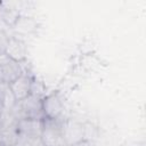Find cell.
Returning <instances> with one entry per match:
<instances>
[{
	"instance_id": "1",
	"label": "cell",
	"mask_w": 146,
	"mask_h": 146,
	"mask_svg": "<svg viewBox=\"0 0 146 146\" xmlns=\"http://www.w3.org/2000/svg\"><path fill=\"white\" fill-rule=\"evenodd\" d=\"M40 140L43 146H63L65 145L63 135V123L58 120H42V131Z\"/></svg>"
},
{
	"instance_id": "2",
	"label": "cell",
	"mask_w": 146,
	"mask_h": 146,
	"mask_svg": "<svg viewBox=\"0 0 146 146\" xmlns=\"http://www.w3.org/2000/svg\"><path fill=\"white\" fill-rule=\"evenodd\" d=\"M63 100L57 92H52L42 97V113L44 119L58 120L63 113Z\"/></svg>"
},
{
	"instance_id": "3",
	"label": "cell",
	"mask_w": 146,
	"mask_h": 146,
	"mask_svg": "<svg viewBox=\"0 0 146 146\" xmlns=\"http://www.w3.org/2000/svg\"><path fill=\"white\" fill-rule=\"evenodd\" d=\"M42 120L30 119V117L17 120L15 123V128L18 136L26 138H40L42 131Z\"/></svg>"
},
{
	"instance_id": "4",
	"label": "cell",
	"mask_w": 146,
	"mask_h": 146,
	"mask_svg": "<svg viewBox=\"0 0 146 146\" xmlns=\"http://www.w3.org/2000/svg\"><path fill=\"white\" fill-rule=\"evenodd\" d=\"M31 84H32V78L26 73H23L21 76H18L8 86L15 100L18 103L24 100L26 97L31 95Z\"/></svg>"
},
{
	"instance_id": "5",
	"label": "cell",
	"mask_w": 146,
	"mask_h": 146,
	"mask_svg": "<svg viewBox=\"0 0 146 146\" xmlns=\"http://www.w3.org/2000/svg\"><path fill=\"white\" fill-rule=\"evenodd\" d=\"M6 55L14 62L17 63H22L26 59L27 56V48L26 44L23 40L15 38V36H10L7 43V47L5 49Z\"/></svg>"
},
{
	"instance_id": "6",
	"label": "cell",
	"mask_w": 146,
	"mask_h": 146,
	"mask_svg": "<svg viewBox=\"0 0 146 146\" xmlns=\"http://www.w3.org/2000/svg\"><path fill=\"white\" fill-rule=\"evenodd\" d=\"M63 135L66 145H72L84 138V125L76 121H67L63 123Z\"/></svg>"
},
{
	"instance_id": "7",
	"label": "cell",
	"mask_w": 146,
	"mask_h": 146,
	"mask_svg": "<svg viewBox=\"0 0 146 146\" xmlns=\"http://www.w3.org/2000/svg\"><path fill=\"white\" fill-rule=\"evenodd\" d=\"M23 73L24 71L21 63L10 60L7 64L0 66V81L9 84L14 80H16L18 76H21Z\"/></svg>"
},
{
	"instance_id": "8",
	"label": "cell",
	"mask_w": 146,
	"mask_h": 146,
	"mask_svg": "<svg viewBox=\"0 0 146 146\" xmlns=\"http://www.w3.org/2000/svg\"><path fill=\"white\" fill-rule=\"evenodd\" d=\"M13 31L17 34L22 35H27L36 31L38 29V22L33 17H27V16H19L15 24L11 26Z\"/></svg>"
},
{
	"instance_id": "9",
	"label": "cell",
	"mask_w": 146,
	"mask_h": 146,
	"mask_svg": "<svg viewBox=\"0 0 146 146\" xmlns=\"http://www.w3.org/2000/svg\"><path fill=\"white\" fill-rule=\"evenodd\" d=\"M9 35L3 32V31H0V51H5L6 47H7V43H8V40H9Z\"/></svg>"
},
{
	"instance_id": "10",
	"label": "cell",
	"mask_w": 146,
	"mask_h": 146,
	"mask_svg": "<svg viewBox=\"0 0 146 146\" xmlns=\"http://www.w3.org/2000/svg\"><path fill=\"white\" fill-rule=\"evenodd\" d=\"M70 146H95V144H94V141L91 139L83 138V139H81V140H79V141H76V143H74V144H72Z\"/></svg>"
},
{
	"instance_id": "11",
	"label": "cell",
	"mask_w": 146,
	"mask_h": 146,
	"mask_svg": "<svg viewBox=\"0 0 146 146\" xmlns=\"http://www.w3.org/2000/svg\"><path fill=\"white\" fill-rule=\"evenodd\" d=\"M11 59L6 55V52L5 51H0V66H2V65H5V64H7L8 62H10Z\"/></svg>"
},
{
	"instance_id": "12",
	"label": "cell",
	"mask_w": 146,
	"mask_h": 146,
	"mask_svg": "<svg viewBox=\"0 0 146 146\" xmlns=\"http://www.w3.org/2000/svg\"><path fill=\"white\" fill-rule=\"evenodd\" d=\"M3 112H5V110H3V105H2V103H1V100H0V117H1V115L3 114Z\"/></svg>"
},
{
	"instance_id": "13",
	"label": "cell",
	"mask_w": 146,
	"mask_h": 146,
	"mask_svg": "<svg viewBox=\"0 0 146 146\" xmlns=\"http://www.w3.org/2000/svg\"><path fill=\"white\" fill-rule=\"evenodd\" d=\"M1 129H2V122H1V119H0V131H1Z\"/></svg>"
}]
</instances>
